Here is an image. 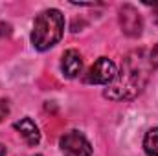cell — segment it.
<instances>
[{
    "label": "cell",
    "mask_w": 158,
    "mask_h": 156,
    "mask_svg": "<svg viewBox=\"0 0 158 156\" xmlns=\"http://www.w3.org/2000/svg\"><path fill=\"white\" fill-rule=\"evenodd\" d=\"M119 26L125 35L129 37H138L143 30V20L140 11L132 4H125L119 7Z\"/></svg>",
    "instance_id": "5"
},
{
    "label": "cell",
    "mask_w": 158,
    "mask_h": 156,
    "mask_svg": "<svg viewBox=\"0 0 158 156\" xmlns=\"http://www.w3.org/2000/svg\"><path fill=\"white\" fill-rule=\"evenodd\" d=\"M118 70L116 64L109 59V57H99L86 72L85 81L90 84H110L116 77Z\"/></svg>",
    "instance_id": "4"
},
{
    "label": "cell",
    "mask_w": 158,
    "mask_h": 156,
    "mask_svg": "<svg viewBox=\"0 0 158 156\" xmlns=\"http://www.w3.org/2000/svg\"><path fill=\"white\" fill-rule=\"evenodd\" d=\"M64 33V17L59 9H44L37 15L31 30V44L35 50L46 51L53 48Z\"/></svg>",
    "instance_id": "2"
},
{
    "label": "cell",
    "mask_w": 158,
    "mask_h": 156,
    "mask_svg": "<svg viewBox=\"0 0 158 156\" xmlns=\"http://www.w3.org/2000/svg\"><path fill=\"white\" fill-rule=\"evenodd\" d=\"M83 70V57L77 50H66L61 57V72L68 79L77 77Z\"/></svg>",
    "instance_id": "6"
},
{
    "label": "cell",
    "mask_w": 158,
    "mask_h": 156,
    "mask_svg": "<svg viewBox=\"0 0 158 156\" xmlns=\"http://www.w3.org/2000/svg\"><path fill=\"white\" fill-rule=\"evenodd\" d=\"M153 9L156 11V18H158V4H153Z\"/></svg>",
    "instance_id": "11"
},
{
    "label": "cell",
    "mask_w": 158,
    "mask_h": 156,
    "mask_svg": "<svg viewBox=\"0 0 158 156\" xmlns=\"http://www.w3.org/2000/svg\"><path fill=\"white\" fill-rule=\"evenodd\" d=\"M13 127L19 130V134L24 138V142H26L28 145L35 147V145L40 142L39 127L35 125V121H33L31 117H22L20 121H15V125H13Z\"/></svg>",
    "instance_id": "7"
},
{
    "label": "cell",
    "mask_w": 158,
    "mask_h": 156,
    "mask_svg": "<svg viewBox=\"0 0 158 156\" xmlns=\"http://www.w3.org/2000/svg\"><path fill=\"white\" fill-rule=\"evenodd\" d=\"M9 116V103L7 99H0V121H4V117Z\"/></svg>",
    "instance_id": "9"
},
{
    "label": "cell",
    "mask_w": 158,
    "mask_h": 156,
    "mask_svg": "<svg viewBox=\"0 0 158 156\" xmlns=\"http://www.w3.org/2000/svg\"><path fill=\"white\" fill-rule=\"evenodd\" d=\"M143 151L149 156H158V127H153L143 136Z\"/></svg>",
    "instance_id": "8"
},
{
    "label": "cell",
    "mask_w": 158,
    "mask_h": 156,
    "mask_svg": "<svg viewBox=\"0 0 158 156\" xmlns=\"http://www.w3.org/2000/svg\"><path fill=\"white\" fill-rule=\"evenodd\" d=\"M59 147L64 156H92L90 142L79 130L64 132L59 140Z\"/></svg>",
    "instance_id": "3"
},
{
    "label": "cell",
    "mask_w": 158,
    "mask_h": 156,
    "mask_svg": "<svg viewBox=\"0 0 158 156\" xmlns=\"http://www.w3.org/2000/svg\"><path fill=\"white\" fill-rule=\"evenodd\" d=\"M35 156H40V154H35Z\"/></svg>",
    "instance_id": "12"
},
{
    "label": "cell",
    "mask_w": 158,
    "mask_h": 156,
    "mask_svg": "<svg viewBox=\"0 0 158 156\" xmlns=\"http://www.w3.org/2000/svg\"><path fill=\"white\" fill-rule=\"evenodd\" d=\"M151 72H153V64L149 55L143 50L131 51L129 55H125L121 63V70L116 74L114 81L107 84L105 97L112 101L134 99L145 88Z\"/></svg>",
    "instance_id": "1"
},
{
    "label": "cell",
    "mask_w": 158,
    "mask_h": 156,
    "mask_svg": "<svg viewBox=\"0 0 158 156\" xmlns=\"http://www.w3.org/2000/svg\"><path fill=\"white\" fill-rule=\"evenodd\" d=\"M149 59H151V64H153V68H158V44L153 48V51H151Z\"/></svg>",
    "instance_id": "10"
}]
</instances>
